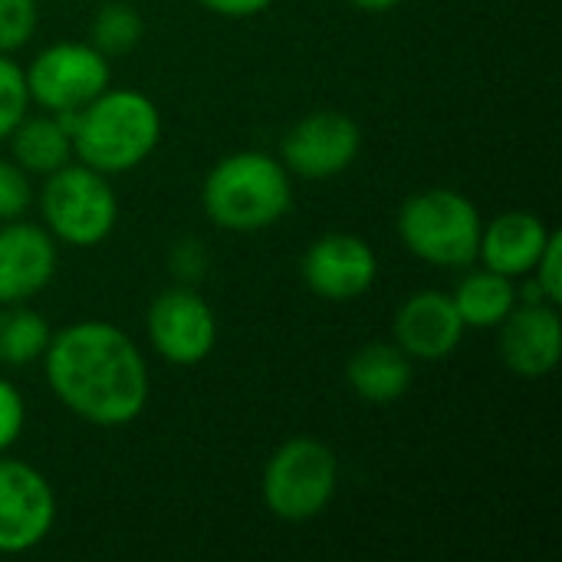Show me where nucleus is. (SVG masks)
<instances>
[{"label":"nucleus","mask_w":562,"mask_h":562,"mask_svg":"<svg viewBox=\"0 0 562 562\" xmlns=\"http://www.w3.org/2000/svg\"><path fill=\"white\" fill-rule=\"evenodd\" d=\"M43 369L53 395L95 428L132 425L148 405V366L105 319H82L49 336Z\"/></svg>","instance_id":"f257e3e1"},{"label":"nucleus","mask_w":562,"mask_h":562,"mask_svg":"<svg viewBox=\"0 0 562 562\" xmlns=\"http://www.w3.org/2000/svg\"><path fill=\"white\" fill-rule=\"evenodd\" d=\"M59 119L72 135L76 158L102 175L138 168L161 138L158 105L135 89H105L79 112Z\"/></svg>","instance_id":"f03ea898"},{"label":"nucleus","mask_w":562,"mask_h":562,"mask_svg":"<svg viewBox=\"0 0 562 562\" xmlns=\"http://www.w3.org/2000/svg\"><path fill=\"white\" fill-rule=\"evenodd\" d=\"M204 214L231 234L273 227L293 204V181L283 161L267 151H237L221 158L201 188Z\"/></svg>","instance_id":"7ed1b4c3"},{"label":"nucleus","mask_w":562,"mask_h":562,"mask_svg":"<svg viewBox=\"0 0 562 562\" xmlns=\"http://www.w3.org/2000/svg\"><path fill=\"white\" fill-rule=\"evenodd\" d=\"M481 211L454 188H425L412 194L398 211L402 244L425 263L458 270L477 260L481 247Z\"/></svg>","instance_id":"20e7f679"},{"label":"nucleus","mask_w":562,"mask_h":562,"mask_svg":"<svg viewBox=\"0 0 562 562\" xmlns=\"http://www.w3.org/2000/svg\"><path fill=\"white\" fill-rule=\"evenodd\" d=\"M339 487V461L316 438H290L273 451L260 477L263 507L286 524L319 517Z\"/></svg>","instance_id":"39448f33"},{"label":"nucleus","mask_w":562,"mask_h":562,"mask_svg":"<svg viewBox=\"0 0 562 562\" xmlns=\"http://www.w3.org/2000/svg\"><path fill=\"white\" fill-rule=\"evenodd\" d=\"M40 214L46 231L69 247L102 244L119 221V201L109 184V175L89 165H63L46 175L40 191Z\"/></svg>","instance_id":"423d86ee"},{"label":"nucleus","mask_w":562,"mask_h":562,"mask_svg":"<svg viewBox=\"0 0 562 562\" xmlns=\"http://www.w3.org/2000/svg\"><path fill=\"white\" fill-rule=\"evenodd\" d=\"M30 102L49 115H69L109 89V56L92 43H53L23 69Z\"/></svg>","instance_id":"0eeeda50"},{"label":"nucleus","mask_w":562,"mask_h":562,"mask_svg":"<svg viewBox=\"0 0 562 562\" xmlns=\"http://www.w3.org/2000/svg\"><path fill=\"white\" fill-rule=\"evenodd\" d=\"M148 342L171 366H201L217 346V316L211 303L188 290H161L148 306Z\"/></svg>","instance_id":"6e6552de"},{"label":"nucleus","mask_w":562,"mask_h":562,"mask_svg":"<svg viewBox=\"0 0 562 562\" xmlns=\"http://www.w3.org/2000/svg\"><path fill=\"white\" fill-rule=\"evenodd\" d=\"M56 524L49 481L13 458H0V557L36 550Z\"/></svg>","instance_id":"1a4fd4ad"},{"label":"nucleus","mask_w":562,"mask_h":562,"mask_svg":"<svg viewBox=\"0 0 562 562\" xmlns=\"http://www.w3.org/2000/svg\"><path fill=\"white\" fill-rule=\"evenodd\" d=\"M362 148V128L346 112L326 109L300 119L280 145L283 165L290 175L306 181H326L342 175Z\"/></svg>","instance_id":"9d476101"},{"label":"nucleus","mask_w":562,"mask_h":562,"mask_svg":"<svg viewBox=\"0 0 562 562\" xmlns=\"http://www.w3.org/2000/svg\"><path fill=\"white\" fill-rule=\"evenodd\" d=\"M300 273L319 300L349 303L372 290L379 277V257L372 244L356 234H326L306 247Z\"/></svg>","instance_id":"9b49d317"},{"label":"nucleus","mask_w":562,"mask_h":562,"mask_svg":"<svg viewBox=\"0 0 562 562\" xmlns=\"http://www.w3.org/2000/svg\"><path fill=\"white\" fill-rule=\"evenodd\" d=\"M56 237L26 221H3L0 227V306L30 303L56 273Z\"/></svg>","instance_id":"f8f14e48"},{"label":"nucleus","mask_w":562,"mask_h":562,"mask_svg":"<svg viewBox=\"0 0 562 562\" xmlns=\"http://www.w3.org/2000/svg\"><path fill=\"white\" fill-rule=\"evenodd\" d=\"M501 329V359L520 379H543L560 366L562 319L557 303H517Z\"/></svg>","instance_id":"ddd939ff"},{"label":"nucleus","mask_w":562,"mask_h":562,"mask_svg":"<svg viewBox=\"0 0 562 562\" xmlns=\"http://www.w3.org/2000/svg\"><path fill=\"white\" fill-rule=\"evenodd\" d=\"M395 346L415 362H441L448 359L461 339H464V323L454 310L451 293L441 290H422L408 296L392 323Z\"/></svg>","instance_id":"4468645a"},{"label":"nucleus","mask_w":562,"mask_h":562,"mask_svg":"<svg viewBox=\"0 0 562 562\" xmlns=\"http://www.w3.org/2000/svg\"><path fill=\"white\" fill-rule=\"evenodd\" d=\"M550 234L553 231L543 224V217H537L530 211H504L484 224L477 260L494 273L524 280L533 273Z\"/></svg>","instance_id":"2eb2a0df"},{"label":"nucleus","mask_w":562,"mask_h":562,"mask_svg":"<svg viewBox=\"0 0 562 562\" xmlns=\"http://www.w3.org/2000/svg\"><path fill=\"white\" fill-rule=\"evenodd\" d=\"M412 379H415L412 359L395 342H369L346 366L349 389L369 405L398 402L412 389Z\"/></svg>","instance_id":"dca6fc26"},{"label":"nucleus","mask_w":562,"mask_h":562,"mask_svg":"<svg viewBox=\"0 0 562 562\" xmlns=\"http://www.w3.org/2000/svg\"><path fill=\"white\" fill-rule=\"evenodd\" d=\"M451 300L464 329H497L510 316V310L520 303V290H517V280L484 267V270L464 273Z\"/></svg>","instance_id":"f3484780"},{"label":"nucleus","mask_w":562,"mask_h":562,"mask_svg":"<svg viewBox=\"0 0 562 562\" xmlns=\"http://www.w3.org/2000/svg\"><path fill=\"white\" fill-rule=\"evenodd\" d=\"M13 161L26 175H53L72 155V135L59 115H23V122L10 132Z\"/></svg>","instance_id":"a211bd4d"},{"label":"nucleus","mask_w":562,"mask_h":562,"mask_svg":"<svg viewBox=\"0 0 562 562\" xmlns=\"http://www.w3.org/2000/svg\"><path fill=\"white\" fill-rule=\"evenodd\" d=\"M49 323L26 310L23 303L16 306H0V362L3 366H30L43 359L49 346Z\"/></svg>","instance_id":"6ab92c4d"},{"label":"nucleus","mask_w":562,"mask_h":562,"mask_svg":"<svg viewBox=\"0 0 562 562\" xmlns=\"http://www.w3.org/2000/svg\"><path fill=\"white\" fill-rule=\"evenodd\" d=\"M145 23L132 3H105L92 20V46L105 56L132 53L142 43Z\"/></svg>","instance_id":"aec40b11"},{"label":"nucleus","mask_w":562,"mask_h":562,"mask_svg":"<svg viewBox=\"0 0 562 562\" xmlns=\"http://www.w3.org/2000/svg\"><path fill=\"white\" fill-rule=\"evenodd\" d=\"M26 112H30L26 76L7 53H0V142L10 138V132L23 122Z\"/></svg>","instance_id":"412c9836"},{"label":"nucleus","mask_w":562,"mask_h":562,"mask_svg":"<svg viewBox=\"0 0 562 562\" xmlns=\"http://www.w3.org/2000/svg\"><path fill=\"white\" fill-rule=\"evenodd\" d=\"M36 0H0V53H13L36 33Z\"/></svg>","instance_id":"4be33fe9"},{"label":"nucleus","mask_w":562,"mask_h":562,"mask_svg":"<svg viewBox=\"0 0 562 562\" xmlns=\"http://www.w3.org/2000/svg\"><path fill=\"white\" fill-rule=\"evenodd\" d=\"M33 204V184L30 175L16 165L0 158V221H16Z\"/></svg>","instance_id":"5701e85b"},{"label":"nucleus","mask_w":562,"mask_h":562,"mask_svg":"<svg viewBox=\"0 0 562 562\" xmlns=\"http://www.w3.org/2000/svg\"><path fill=\"white\" fill-rule=\"evenodd\" d=\"M533 280H537V286H540V293L547 296V303H562V234L560 231H553L550 234V240H547V247H543V254H540V260H537V267H533V273H530Z\"/></svg>","instance_id":"b1692460"},{"label":"nucleus","mask_w":562,"mask_h":562,"mask_svg":"<svg viewBox=\"0 0 562 562\" xmlns=\"http://www.w3.org/2000/svg\"><path fill=\"white\" fill-rule=\"evenodd\" d=\"M26 422V408H23V395L13 382L0 379V454H7Z\"/></svg>","instance_id":"393cba45"},{"label":"nucleus","mask_w":562,"mask_h":562,"mask_svg":"<svg viewBox=\"0 0 562 562\" xmlns=\"http://www.w3.org/2000/svg\"><path fill=\"white\" fill-rule=\"evenodd\" d=\"M204 10L217 13V16H231V20H244V16H257L263 13L273 0H198Z\"/></svg>","instance_id":"a878e982"},{"label":"nucleus","mask_w":562,"mask_h":562,"mask_svg":"<svg viewBox=\"0 0 562 562\" xmlns=\"http://www.w3.org/2000/svg\"><path fill=\"white\" fill-rule=\"evenodd\" d=\"M349 3L366 10V13H385V10H395L402 0H349Z\"/></svg>","instance_id":"bb28decb"}]
</instances>
